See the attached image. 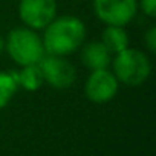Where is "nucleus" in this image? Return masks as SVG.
<instances>
[{"label": "nucleus", "instance_id": "39448f33", "mask_svg": "<svg viewBox=\"0 0 156 156\" xmlns=\"http://www.w3.org/2000/svg\"><path fill=\"white\" fill-rule=\"evenodd\" d=\"M92 6L104 25L126 26L138 12V0H92Z\"/></svg>", "mask_w": 156, "mask_h": 156}, {"label": "nucleus", "instance_id": "f257e3e1", "mask_svg": "<svg viewBox=\"0 0 156 156\" xmlns=\"http://www.w3.org/2000/svg\"><path fill=\"white\" fill-rule=\"evenodd\" d=\"M86 25L76 16H57L43 29V46L46 54L67 57L84 44Z\"/></svg>", "mask_w": 156, "mask_h": 156}, {"label": "nucleus", "instance_id": "9b49d317", "mask_svg": "<svg viewBox=\"0 0 156 156\" xmlns=\"http://www.w3.org/2000/svg\"><path fill=\"white\" fill-rule=\"evenodd\" d=\"M19 90L14 70H0V110L5 109Z\"/></svg>", "mask_w": 156, "mask_h": 156}, {"label": "nucleus", "instance_id": "f03ea898", "mask_svg": "<svg viewBox=\"0 0 156 156\" xmlns=\"http://www.w3.org/2000/svg\"><path fill=\"white\" fill-rule=\"evenodd\" d=\"M112 72L119 84L138 87L144 84L151 73V61L144 51L127 48L112 58Z\"/></svg>", "mask_w": 156, "mask_h": 156}, {"label": "nucleus", "instance_id": "ddd939ff", "mask_svg": "<svg viewBox=\"0 0 156 156\" xmlns=\"http://www.w3.org/2000/svg\"><path fill=\"white\" fill-rule=\"evenodd\" d=\"M138 8L148 19L156 17V0H138Z\"/></svg>", "mask_w": 156, "mask_h": 156}, {"label": "nucleus", "instance_id": "f8f14e48", "mask_svg": "<svg viewBox=\"0 0 156 156\" xmlns=\"http://www.w3.org/2000/svg\"><path fill=\"white\" fill-rule=\"evenodd\" d=\"M142 41H144V46L147 48L148 52H156V28L154 26H150L144 32Z\"/></svg>", "mask_w": 156, "mask_h": 156}, {"label": "nucleus", "instance_id": "423d86ee", "mask_svg": "<svg viewBox=\"0 0 156 156\" xmlns=\"http://www.w3.org/2000/svg\"><path fill=\"white\" fill-rule=\"evenodd\" d=\"M57 0H20L19 17L23 26L34 31L44 29L57 17Z\"/></svg>", "mask_w": 156, "mask_h": 156}, {"label": "nucleus", "instance_id": "6e6552de", "mask_svg": "<svg viewBox=\"0 0 156 156\" xmlns=\"http://www.w3.org/2000/svg\"><path fill=\"white\" fill-rule=\"evenodd\" d=\"M81 61L89 70L107 69L112 63L113 55L101 41H89L81 48Z\"/></svg>", "mask_w": 156, "mask_h": 156}, {"label": "nucleus", "instance_id": "4468645a", "mask_svg": "<svg viewBox=\"0 0 156 156\" xmlns=\"http://www.w3.org/2000/svg\"><path fill=\"white\" fill-rule=\"evenodd\" d=\"M3 51H5V38L0 35V55L3 54Z\"/></svg>", "mask_w": 156, "mask_h": 156}, {"label": "nucleus", "instance_id": "0eeeda50", "mask_svg": "<svg viewBox=\"0 0 156 156\" xmlns=\"http://www.w3.org/2000/svg\"><path fill=\"white\" fill-rule=\"evenodd\" d=\"M119 89V81L112 70L98 69L90 70L87 80L84 83V95L89 101L95 104H106L112 101Z\"/></svg>", "mask_w": 156, "mask_h": 156}, {"label": "nucleus", "instance_id": "7ed1b4c3", "mask_svg": "<svg viewBox=\"0 0 156 156\" xmlns=\"http://www.w3.org/2000/svg\"><path fill=\"white\" fill-rule=\"evenodd\" d=\"M5 51L19 66L38 64L46 54L41 35L28 26H19L8 32L5 38Z\"/></svg>", "mask_w": 156, "mask_h": 156}, {"label": "nucleus", "instance_id": "20e7f679", "mask_svg": "<svg viewBox=\"0 0 156 156\" xmlns=\"http://www.w3.org/2000/svg\"><path fill=\"white\" fill-rule=\"evenodd\" d=\"M44 83L57 90H64L73 86L76 80V69L67 57L44 54L38 63Z\"/></svg>", "mask_w": 156, "mask_h": 156}, {"label": "nucleus", "instance_id": "9d476101", "mask_svg": "<svg viewBox=\"0 0 156 156\" xmlns=\"http://www.w3.org/2000/svg\"><path fill=\"white\" fill-rule=\"evenodd\" d=\"M16 80L19 87H22L26 92H35L38 90L43 84V73L38 64H28V66H20L19 70H14Z\"/></svg>", "mask_w": 156, "mask_h": 156}, {"label": "nucleus", "instance_id": "1a4fd4ad", "mask_svg": "<svg viewBox=\"0 0 156 156\" xmlns=\"http://www.w3.org/2000/svg\"><path fill=\"white\" fill-rule=\"evenodd\" d=\"M112 55L124 51L129 48V35L124 29V26H116V25H106L104 31L101 32V40H100Z\"/></svg>", "mask_w": 156, "mask_h": 156}]
</instances>
